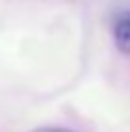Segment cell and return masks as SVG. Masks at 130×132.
Here are the masks:
<instances>
[{"label": "cell", "mask_w": 130, "mask_h": 132, "mask_svg": "<svg viewBox=\"0 0 130 132\" xmlns=\"http://www.w3.org/2000/svg\"><path fill=\"white\" fill-rule=\"evenodd\" d=\"M113 38L120 52L130 54V12H124L115 19Z\"/></svg>", "instance_id": "cell-1"}, {"label": "cell", "mask_w": 130, "mask_h": 132, "mask_svg": "<svg viewBox=\"0 0 130 132\" xmlns=\"http://www.w3.org/2000/svg\"><path fill=\"white\" fill-rule=\"evenodd\" d=\"M34 132H73V130H69V128H57V126H50V128H38V130H34Z\"/></svg>", "instance_id": "cell-2"}]
</instances>
